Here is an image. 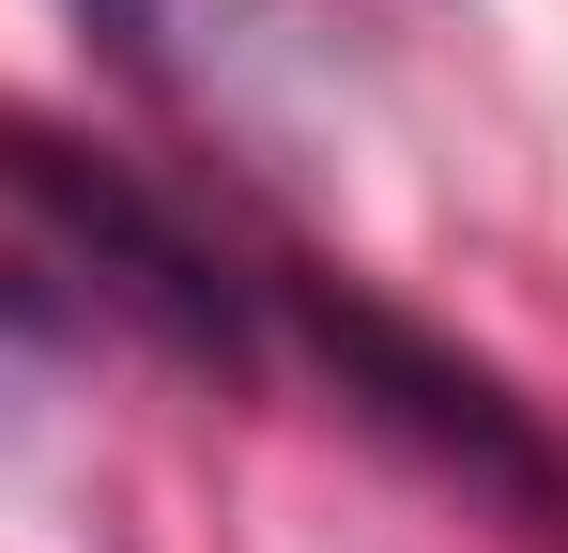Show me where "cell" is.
Returning <instances> with one entry per match:
<instances>
[{
    "mask_svg": "<svg viewBox=\"0 0 568 553\" xmlns=\"http://www.w3.org/2000/svg\"><path fill=\"white\" fill-rule=\"evenodd\" d=\"M78 16L108 31V62L154 108H185L246 170H307L323 123L369 78V16L354 0H78Z\"/></svg>",
    "mask_w": 568,
    "mask_h": 553,
    "instance_id": "3",
    "label": "cell"
},
{
    "mask_svg": "<svg viewBox=\"0 0 568 553\" xmlns=\"http://www.w3.org/2000/svg\"><path fill=\"white\" fill-rule=\"evenodd\" d=\"M0 200L47 231V262L78 276V292H108L123 323H154L185 369H215V384L262 369V276L231 262L185 200H154L123 154L62 139V123H31V108H0Z\"/></svg>",
    "mask_w": 568,
    "mask_h": 553,
    "instance_id": "2",
    "label": "cell"
},
{
    "mask_svg": "<svg viewBox=\"0 0 568 553\" xmlns=\"http://www.w3.org/2000/svg\"><path fill=\"white\" fill-rule=\"evenodd\" d=\"M62 354H78V292H47V262H0V446L47 415Z\"/></svg>",
    "mask_w": 568,
    "mask_h": 553,
    "instance_id": "4",
    "label": "cell"
},
{
    "mask_svg": "<svg viewBox=\"0 0 568 553\" xmlns=\"http://www.w3.org/2000/svg\"><path fill=\"white\" fill-rule=\"evenodd\" d=\"M246 276H262V339H292L384 446H415L462 507H491V523H523L538 553H568V446H554V415H538L507 369H476L462 339L399 323L369 276L307 262V247H262Z\"/></svg>",
    "mask_w": 568,
    "mask_h": 553,
    "instance_id": "1",
    "label": "cell"
}]
</instances>
